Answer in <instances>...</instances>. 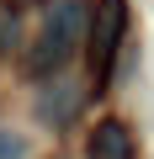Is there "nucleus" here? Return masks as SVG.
<instances>
[{"mask_svg": "<svg viewBox=\"0 0 154 159\" xmlns=\"http://www.w3.org/2000/svg\"><path fill=\"white\" fill-rule=\"evenodd\" d=\"M85 27H91V0H48L43 6V21H37V37L21 58L27 80H53L74 64V53L85 48Z\"/></svg>", "mask_w": 154, "mask_h": 159, "instance_id": "f257e3e1", "label": "nucleus"}, {"mask_svg": "<svg viewBox=\"0 0 154 159\" xmlns=\"http://www.w3.org/2000/svg\"><path fill=\"white\" fill-rule=\"evenodd\" d=\"M128 43V0H91V27H85V74H91V96H106L117 53Z\"/></svg>", "mask_w": 154, "mask_h": 159, "instance_id": "f03ea898", "label": "nucleus"}, {"mask_svg": "<svg viewBox=\"0 0 154 159\" xmlns=\"http://www.w3.org/2000/svg\"><path fill=\"white\" fill-rule=\"evenodd\" d=\"M80 106H85L80 85H69V80H58V74L37 85V122H43V127H53V133L74 127V117H80Z\"/></svg>", "mask_w": 154, "mask_h": 159, "instance_id": "7ed1b4c3", "label": "nucleus"}, {"mask_svg": "<svg viewBox=\"0 0 154 159\" xmlns=\"http://www.w3.org/2000/svg\"><path fill=\"white\" fill-rule=\"evenodd\" d=\"M85 159H138V143H133V127L122 117H101L85 138Z\"/></svg>", "mask_w": 154, "mask_h": 159, "instance_id": "20e7f679", "label": "nucleus"}, {"mask_svg": "<svg viewBox=\"0 0 154 159\" xmlns=\"http://www.w3.org/2000/svg\"><path fill=\"white\" fill-rule=\"evenodd\" d=\"M11 48H21V16L0 6V58H6Z\"/></svg>", "mask_w": 154, "mask_h": 159, "instance_id": "39448f33", "label": "nucleus"}, {"mask_svg": "<svg viewBox=\"0 0 154 159\" xmlns=\"http://www.w3.org/2000/svg\"><path fill=\"white\" fill-rule=\"evenodd\" d=\"M27 154V138L21 133H6V127H0V159H21Z\"/></svg>", "mask_w": 154, "mask_h": 159, "instance_id": "423d86ee", "label": "nucleus"}, {"mask_svg": "<svg viewBox=\"0 0 154 159\" xmlns=\"http://www.w3.org/2000/svg\"><path fill=\"white\" fill-rule=\"evenodd\" d=\"M0 6H6V11H16V16H21V11H32V6H43V0H0Z\"/></svg>", "mask_w": 154, "mask_h": 159, "instance_id": "0eeeda50", "label": "nucleus"}]
</instances>
